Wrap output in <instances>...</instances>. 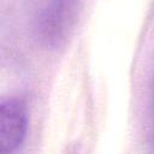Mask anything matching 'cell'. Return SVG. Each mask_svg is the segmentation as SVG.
Returning <instances> with one entry per match:
<instances>
[{
    "label": "cell",
    "mask_w": 154,
    "mask_h": 154,
    "mask_svg": "<svg viewBox=\"0 0 154 154\" xmlns=\"http://www.w3.org/2000/svg\"><path fill=\"white\" fill-rule=\"evenodd\" d=\"M78 12V0H49L37 20L40 40L49 47L65 42L72 30Z\"/></svg>",
    "instance_id": "cell-1"
},
{
    "label": "cell",
    "mask_w": 154,
    "mask_h": 154,
    "mask_svg": "<svg viewBox=\"0 0 154 154\" xmlns=\"http://www.w3.org/2000/svg\"><path fill=\"white\" fill-rule=\"evenodd\" d=\"M28 129L25 103L17 97H6L0 102V153L8 154L24 142Z\"/></svg>",
    "instance_id": "cell-2"
}]
</instances>
